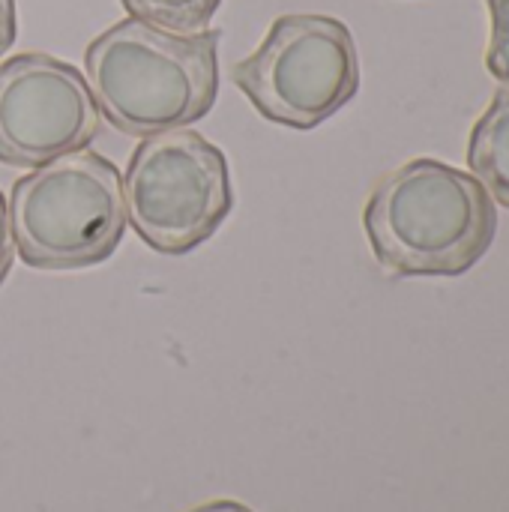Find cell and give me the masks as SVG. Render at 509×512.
<instances>
[{
	"label": "cell",
	"instance_id": "obj_1",
	"mask_svg": "<svg viewBox=\"0 0 509 512\" xmlns=\"http://www.w3.org/2000/svg\"><path fill=\"white\" fill-rule=\"evenodd\" d=\"M219 30L168 33L123 18L84 51V78L102 117L123 135L150 138L207 117L219 96Z\"/></svg>",
	"mask_w": 509,
	"mask_h": 512
},
{
	"label": "cell",
	"instance_id": "obj_2",
	"mask_svg": "<svg viewBox=\"0 0 509 512\" xmlns=\"http://www.w3.org/2000/svg\"><path fill=\"white\" fill-rule=\"evenodd\" d=\"M363 228L393 276H462L495 243L498 213L474 174L414 159L375 186Z\"/></svg>",
	"mask_w": 509,
	"mask_h": 512
},
{
	"label": "cell",
	"instance_id": "obj_3",
	"mask_svg": "<svg viewBox=\"0 0 509 512\" xmlns=\"http://www.w3.org/2000/svg\"><path fill=\"white\" fill-rule=\"evenodd\" d=\"M9 231L30 270L69 273L108 261L126 234L123 174L99 153L78 150L18 177Z\"/></svg>",
	"mask_w": 509,
	"mask_h": 512
},
{
	"label": "cell",
	"instance_id": "obj_4",
	"mask_svg": "<svg viewBox=\"0 0 509 512\" xmlns=\"http://www.w3.org/2000/svg\"><path fill=\"white\" fill-rule=\"evenodd\" d=\"M231 81L264 120L306 132L357 96V45L333 15H279L261 45L231 66Z\"/></svg>",
	"mask_w": 509,
	"mask_h": 512
},
{
	"label": "cell",
	"instance_id": "obj_5",
	"mask_svg": "<svg viewBox=\"0 0 509 512\" xmlns=\"http://www.w3.org/2000/svg\"><path fill=\"white\" fill-rule=\"evenodd\" d=\"M126 222L162 255L204 246L234 207L225 153L195 129H171L132 150L123 174Z\"/></svg>",
	"mask_w": 509,
	"mask_h": 512
},
{
	"label": "cell",
	"instance_id": "obj_6",
	"mask_svg": "<svg viewBox=\"0 0 509 512\" xmlns=\"http://www.w3.org/2000/svg\"><path fill=\"white\" fill-rule=\"evenodd\" d=\"M99 135V108L87 78L45 51L12 54L0 63V162L42 168L87 150Z\"/></svg>",
	"mask_w": 509,
	"mask_h": 512
},
{
	"label": "cell",
	"instance_id": "obj_7",
	"mask_svg": "<svg viewBox=\"0 0 509 512\" xmlns=\"http://www.w3.org/2000/svg\"><path fill=\"white\" fill-rule=\"evenodd\" d=\"M468 162L495 201L509 207V90H498L486 114L477 120L468 144Z\"/></svg>",
	"mask_w": 509,
	"mask_h": 512
},
{
	"label": "cell",
	"instance_id": "obj_8",
	"mask_svg": "<svg viewBox=\"0 0 509 512\" xmlns=\"http://www.w3.org/2000/svg\"><path fill=\"white\" fill-rule=\"evenodd\" d=\"M129 18L153 24L168 33H201L210 27L222 0H120Z\"/></svg>",
	"mask_w": 509,
	"mask_h": 512
},
{
	"label": "cell",
	"instance_id": "obj_9",
	"mask_svg": "<svg viewBox=\"0 0 509 512\" xmlns=\"http://www.w3.org/2000/svg\"><path fill=\"white\" fill-rule=\"evenodd\" d=\"M492 15V39L486 51L489 72L509 87V0H486Z\"/></svg>",
	"mask_w": 509,
	"mask_h": 512
},
{
	"label": "cell",
	"instance_id": "obj_10",
	"mask_svg": "<svg viewBox=\"0 0 509 512\" xmlns=\"http://www.w3.org/2000/svg\"><path fill=\"white\" fill-rule=\"evenodd\" d=\"M12 261H15V243H12V231H9V207L0 192V285L6 282V276L12 270Z\"/></svg>",
	"mask_w": 509,
	"mask_h": 512
},
{
	"label": "cell",
	"instance_id": "obj_11",
	"mask_svg": "<svg viewBox=\"0 0 509 512\" xmlns=\"http://www.w3.org/2000/svg\"><path fill=\"white\" fill-rule=\"evenodd\" d=\"M15 30H18V21H15V0H0V57L12 48Z\"/></svg>",
	"mask_w": 509,
	"mask_h": 512
},
{
	"label": "cell",
	"instance_id": "obj_12",
	"mask_svg": "<svg viewBox=\"0 0 509 512\" xmlns=\"http://www.w3.org/2000/svg\"><path fill=\"white\" fill-rule=\"evenodd\" d=\"M189 512H252L246 504H237V501H207L201 507Z\"/></svg>",
	"mask_w": 509,
	"mask_h": 512
}]
</instances>
